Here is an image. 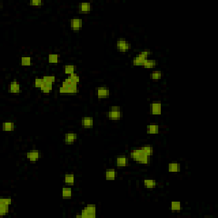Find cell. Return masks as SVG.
Segmentation results:
<instances>
[{"label": "cell", "instance_id": "1", "mask_svg": "<svg viewBox=\"0 0 218 218\" xmlns=\"http://www.w3.org/2000/svg\"><path fill=\"white\" fill-rule=\"evenodd\" d=\"M130 156L131 158L136 162H138L141 165H147L148 164L149 158L147 154H145L143 153V151L141 148L134 149L132 150L130 153Z\"/></svg>", "mask_w": 218, "mask_h": 218}, {"label": "cell", "instance_id": "2", "mask_svg": "<svg viewBox=\"0 0 218 218\" xmlns=\"http://www.w3.org/2000/svg\"><path fill=\"white\" fill-rule=\"evenodd\" d=\"M107 119H109L111 120H119L122 117L120 107L112 106L110 108V111H108L107 113Z\"/></svg>", "mask_w": 218, "mask_h": 218}, {"label": "cell", "instance_id": "3", "mask_svg": "<svg viewBox=\"0 0 218 218\" xmlns=\"http://www.w3.org/2000/svg\"><path fill=\"white\" fill-rule=\"evenodd\" d=\"M96 216V208L93 205H89L85 208L82 209L81 211V217H82L94 218Z\"/></svg>", "mask_w": 218, "mask_h": 218}, {"label": "cell", "instance_id": "4", "mask_svg": "<svg viewBox=\"0 0 218 218\" xmlns=\"http://www.w3.org/2000/svg\"><path fill=\"white\" fill-rule=\"evenodd\" d=\"M116 47L119 52L124 53L131 50V45L124 38H119L117 43H116Z\"/></svg>", "mask_w": 218, "mask_h": 218}, {"label": "cell", "instance_id": "5", "mask_svg": "<svg viewBox=\"0 0 218 218\" xmlns=\"http://www.w3.org/2000/svg\"><path fill=\"white\" fill-rule=\"evenodd\" d=\"M70 25H71V28H72V31L78 32L82 28L83 21L80 18H72L71 20V21H70Z\"/></svg>", "mask_w": 218, "mask_h": 218}, {"label": "cell", "instance_id": "6", "mask_svg": "<svg viewBox=\"0 0 218 218\" xmlns=\"http://www.w3.org/2000/svg\"><path fill=\"white\" fill-rule=\"evenodd\" d=\"M79 91L78 85H72V86H62L59 89V92L61 94H75Z\"/></svg>", "mask_w": 218, "mask_h": 218}, {"label": "cell", "instance_id": "7", "mask_svg": "<svg viewBox=\"0 0 218 218\" xmlns=\"http://www.w3.org/2000/svg\"><path fill=\"white\" fill-rule=\"evenodd\" d=\"M96 95L99 99H105L107 98L110 95V91L107 87H98L96 89Z\"/></svg>", "mask_w": 218, "mask_h": 218}, {"label": "cell", "instance_id": "8", "mask_svg": "<svg viewBox=\"0 0 218 218\" xmlns=\"http://www.w3.org/2000/svg\"><path fill=\"white\" fill-rule=\"evenodd\" d=\"M81 124L84 128L90 129L94 125V119L92 117H84L81 120Z\"/></svg>", "mask_w": 218, "mask_h": 218}, {"label": "cell", "instance_id": "9", "mask_svg": "<svg viewBox=\"0 0 218 218\" xmlns=\"http://www.w3.org/2000/svg\"><path fill=\"white\" fill-rule=\"evenodd\" d=\"M152 114L153 115H160L162 113V104L159 102H154L151 105Z\"/></svg>", "mask_w": 218, "mask_h": 218}, {"label": "cell", "instance_id": "10", "mask_svg": "<svg viewBox=\"0 0 218 218\" xmlns=\"http://www.w3.org/2000/svg\"><path fill=\"white\" fill-rule=\"evenodd\" d=\"M77 137H78V136L76 133H67L65 135V138H64L65 143L67 145H72L77 141Z\"/></svg>", "mask_w": 218, "mask_h": 218}, {"label": "cell", "instance_id": "11", "mask_svg": "<svg viewBox=\"0 0 218 218\" xmlns=\"http://www.w3.org/2000/svg\"><path fill=\"white\" fill-rule=\"evenodd\" d=\"M9 91L12 94H18L21 92V86L16 80H14L10 83L9 86Z\"/></svg>", "mask_w": 218, "mask_h": 218}, {"label": "cell", "instance_id": "12", "mask_svg": "<svg viewBox=\"0 0 218 218\" xmlns=\"http://www.w3.org/2000/svg\"><path fill=\"white\" fill-rule=\"evenodd\" d=\"M26 156L31 162H36L39 158V152L38 150H33L31 152H28Z\"/></svg>", "mask_w": 218, "mask_h": 218}, {"label": "cell", "instance_id": "13", "mask_svg": "<svg viewBox=\"0 0 218 218\" xmlns=\"http://www.w3.org/2000/svg\"><path fill=\"white\" fill-rule=\"evenodd\" d=\"M128 158L125 156H119L116 158V165L120 168L128 165Z\"/></svg>", "mask_w": 218, "mask_h": 218}, {"label": "cell", "instance_id": "14", "mask_svg": "<svg viewBox=\"0 0 218 218\" xmlns=\"http://www.w3.org/2000/svg\"><path fill=\"white\" fill-rule=\"evenodd\" d=\"M79 10L80 13H89L91 10V4L89 3H81L79 4Z\"/></svg>", "mask_w": 218, "mask_h": 218}, {"label": "cell", "instance_id": "15", "mask_svg": "<svg viewBox=\"0 0 218 218\" xmlns=\"http://www.w3.org/2000/svg\"><path fill=\"white\" fill-rule=\"evenodd\" d=\"M168 170L169 172L175 173V172H179L181 170V165L179 163H170L168 166Z\"/></svg>", "mask_w": 218, "mask_h": 218}, {"label": "cell", "instance_id": "16", "mask_svg": "<svg viewBox=\"0 0 218 218\" xmlns=\"http://www.w3.org/2000/svg\"><path fill=\"white\" fill-rule=\"evenodd\" d=\"M143 184L144 186L148 188V189H153L154 187H156L157 186V182L155 180H153V179H146L143 181Z\"/></svg>", "mask_w": 218, "mask_h": 218}, {"label": "cell", "instance_id": "17", "mask_svg": "<svg viewBox=\"0 0 218 218\" xmlns=\"http://www.w3.org/2000/svg\"><path fill=\"white\" fill-rule=\"evenodd\" d=\"M116 175H117V173H116V170L114 169L107 170V171H106V179L107 180H109V181L115 180Z\"/></svg>", "mask_w": 218, "mask_h": 218}, {"label": "cell", "instance_id": "18", "mask_svg": "<svg viewBox=\"0 0 218 218\" xmlns=\"http://www.w3.org/2000/svg\"><path fill=\"white\" fill-rule=\"evenodd\" d=\"M156 66H157V61L155 60H153V59H147V60H145L144 63H143V67L147 69L153 68Z\"/></svg>", "mask_w": 218, "mask_h": 218}, {"label": "cell", "instance_id": "19", "mask_svg": "<svg viewBox=\"0 0 218 218\" xmlns=\"http://www.w3.org/2000/svg\"><path fill=\"white\" fill-rule=\"evenodd\" d=\"M159 131V127L157 124H149L147 127L148 134H158Z\"/></svg>", "mask_w": 218, "mask_h": 218}, {"label": "cell", "instance_id": "20", "mask_svg": "<svg viewBox=\"0 0 218 218\" xmlns=\"http://www.w3.org/2000/svg\"><path fill=\"white\" fill-rule=\"evenodd\" d=\"M61 196L63 199H71V197H72L71 187H63L61 190Z\"/></svg>", "mask_w": 218, "mask_h": 218}, {"label": "cell", "instance_id": "21", "mask_svg": "<svg viewBox=\"0 0 218 218\" xmlns=\"http://www.w3.org/2000/svg\"><path fill=\"white\" fill-rule=\"evenodd\" d=\"M15 129V124L13 122H4L3 124V131H13Z\"/></svg>", "mask_w": 218, "mask_h": 218}, {"label": "cell", "instance_id": "22", "mask_svg": "<svg viewBox=\"0 0 218 218\" xmlns=\"http://www.w3.org/2000/svg\"><path fill=\"white\" fill-rule=\"evenodd\" d=\"M75 182V175L73 174L65 175V183L68 185H73Z\"/></svg>", "mask_w": 218, "mask_h": 218}, {"label": "cell", "instance_id": "23", "mask_svg": "<svg viewBox=\"0 0 218 218\" xmlns=\"http://www.w3.org/2000/svg\"><path fill=\"white\" fill-rule=\"evenodd\" d=\"M75 71H76V67L73 65H66L64 67V72L66 74L71 75L72 73H75Z\"/></svg>", "mask_w": 218, "mask_h": 218}, {"label": "cell", "instance_id": "24", "mask_svg": "<svg viewBox=\"0 0 218 218\" xmlns=\"http://www.w3.org/2000/svg\"><path fill=\"white\" fill-rule=\"evenodd\" d=\"M48 61L51 64H56L59 62V55L57 54H50L48 56Z\"/></svg>", "mask_w": 218, "mask_h": 218}, {"label": "cell", "instance_id": "25", "mask_svg": "<svg viewBox=\"0 0 218 218\" xmlns=\"http://www.w3.org/2000/svg\"><path fill=\"white\" fill-rule=\"evenodd\" d=\"M182 209V205L180 202L177 201H172L171 205H170V209L172 211H179Z\"/></svg>", "mask_w": 218, "mask_h": 218}, {"label": "cell", "instance_id": "26", "mask_svg": "<svg viewBox=\"0 0 218 218\" xmlns=\"http://www.w3.org/2000/svg\"><path fill=\"white\" fill-rule=\"evenodd\" d=\"M141 150L143 151V153H144L145 154H147L148 157L152 156V155L153 154V147H151V146H144V147L141 148Z\"/></svg>", "mask_w": 218, "mask_h": 218}, {"label": "cell", "instance_id": "27", "mask_svg": "<svg viewBox=\"0 0 218 218\" xmlns=\"http://www.w3.org/2000/svg\"><path fill=\"white\" fill-rule=\"evenodd\" d=\"M145 60L142 59L141 57H140L139 55H137L136 57H135L132 61V63L134 66H143V63H144Z\"/></svg>", "mask_w": 218, "mask_h": 218}, {"label": "cell", "instance_id": "28", "mask_svg": "<svg viewBox=\"0 0 218 218\" xmlns=\"http://www.w3.org/2000/svg\"><path fill=\"white\" fill-rule=\"evenodd\" d=\"M32 63V59L29 56H23L21 59V66H30Z\"/></svg>", "mask_w": 218, "mask_h": 218}, {"label": "cell", "instance_id": "29", "mask_svg": "<svg viewBox=\"0 0 218 218\" xmlns=\"http://www.w3.org/2000/svg\"><path fill=\"white\" fill-rule=\"evenodd\" d=\"M12 200L10 198H2L0 199V205L3 206H9L11 205Z\"/></svg>", "mask_w": 218, "mask_h": 218}, {"label": "cell", "instance_id": "30", "mask_svg": "<svg viewBox=\"0 0 218 218\" xmlns=\"http://www.w3.org/2000/svg\"><path fill=\"white\" fill-rule=\"evenodd\" d=\"M151 78L153 80H159L162 78V72L160 71H153L151 74Z\"/></svg>", "mask_w": 218, "mask_h": 218}, {"label": "cell", "instance_id": "31", "mask_svg": "<svg viewBox=\"0 0 218 218\" xmlns=\"http://www.w3.org/2000/svg\"><path fill=\"white\" fill-rule=\"evenodd\" d=\"M43 79H44V83H46L48 85H53L54 82L55 81V76H44Z\"/></svg>", "mask_w": 218, "mask_h": 218}, {"label": "cell", "instance_id": "32", "mask_svg": "<svg viewBox=\"0 0 218 218\" xmlns=\"http://www.w3.org/2000/svg\"><path fill=\"white\" fill-rule=\"evenodd\" d=\"M44 81L43 79H35L34 80V86L36 88H39V89H42V87L44 86Z\"/></svg>", "mask_w": 218, "mask_h": 218}, {"label": "cell", "instance_id": "33", "mask_svg": "<svg viewBox=\"0 0 218 218\" xmlns=\"http://www.w3.org/2000/svg\"><path fill=\"white\" fill-rule=\"evenodd\" d=\"M29 4L33 7H41L44 5V2L40 1V0H32V1H30Z\"/></svg>", "mask_w": 218, "mask_h": 218}, {"label": "cell", "instance_id": "34", "mask_svg": "<svg viewBox=\"0 0 218 218\" xmlns=\"http://www.w3.org/2000/svg\"><path fill=\"white\" fill-rule=\"evenodd\" d=\"M41 90H42L44 93H45V94H48V93H50V92L52 90V85H48V84L44 83V86L42 87Z\"/></svg>", "mask_w": 218, "mask_h": 218}, {"label": "cell", "instance_id": "35", "mask_svg": "<svg viewBox=\"0 0 218 218\" xmlns=\"http://www.w3.org/2000/svg\"><path fill=\"white\" fill-rule=\"evenodd\" d=\"M150 51L148 50H143V51H141V52L139 53V55L140 57H141L142 59H144V60H147L148 59V55H150Z\"/></svg>", "mask_w": 218, "mask_h": 218}, {"label": "cell", "instance_id": "36", "mask_svg": "<svg viewBox=\"0 0 218 218\" xmlns=\"http://www.w3.org/2000/svg\"><path fill=\"white\" fill-rule=\"evenodd\" d=\"M9 212V206H3L0 205V215L4 216Z\"/></svg>", "mask_w": 218, "mask_h": 218}, {"label": "cell", "instance_id": "37", "mask_svg": "<svg viewBox=\"0 0 218 218\" xmlns=\"http://www.w3.org/2000/svg\"><path fill=\"white\" fill-rule=\"evenodd\" d=\"M69 78L72 79L74 83H76L77 85L79 84V81H80V78H79V76L78 75V74H76V73H72V74H71Z\"/></svg>", "mask_w": 218, "mask_h": 218}]
</instances>
